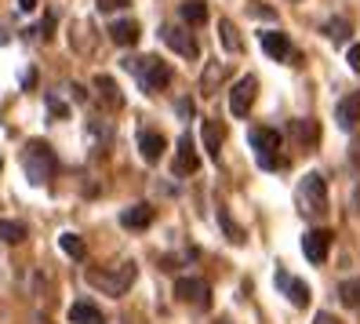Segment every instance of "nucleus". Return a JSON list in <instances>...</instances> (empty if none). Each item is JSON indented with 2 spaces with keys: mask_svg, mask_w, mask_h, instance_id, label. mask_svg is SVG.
Returning <instances> with one entry per match:
<instances>
[{
  "mask_svg": "<svg viewBox=\"0 0 360 324\" xmlns=\"http://www.w3.org/2000/svg\"><path fill=\"white\" fill-rule=\"evenodd\" d=\"M124 70H128L135 80H139V88L142 92H164L167 84H172V66L160 58V55H146V58H124Z\"/></svg>",
  "mask_w": 360,
  "mask_h": 324,
  "instance_id": "1",
  "label": "nucleus"
},
{
  "mask_svg": "<svg viewBox=\"0 0 360 324\" xmlns=\"http://www.w3.org/2000/svg\"><path fill=\"white\" fill-rule=\"evenodd\" d=\"M22 168H26V179H30L33 186H48L51 175H55V168H58V161H55V154H51L48 142L33 139V142H26V149H22Z\"/></svg>",
  "mask_w": 360,
  "mask_h": 324,
  "instance_id": "2",
  "label": "nucleus"
},
{
  "mask_svg": "<svg viewBox=\"0 0 360 324\" xmlns=\"http://www.w3.org/2000/svg\"><path fill=\"white\" fill-rule=\"evenodd\" d=\"M295 201H299V211L306 215V219H321V215L328 211V182H324L321 171H309V175L299 182Z\"/></svg>",
  "mask_w": 360,
  "mask_h": 324,
  "instance_id": "3",
  "label": "nucleus"
},
{
  "mask_svg": "<svg viewBox=\"0 0 360 324\" xmlns=\"http://www.w3.org/2000/svg\"><path fill=\"white\" fill-rule=\"evenodd\" d=\"M248 142H251V149H255V161H259L266 171L288 168V161H284V154H281V135L273 132V127H251Z\"/></svg>",
  "mask_w": 360,
  "mask_h": 324,
  "instance_id": "4",
  "label": "nucleus"
},
{
  "mask_svg": "<svg viewBox=\"0 0 360 324\" xmlns=\"http://www.w3.org/2000/svg\"><path fill=\"white\" fill-rule=\"evenodd\" d=\"M175 299L189 302V306L207 310L211 306V285H207L204 277H179L175 280Z\"/></svg>",
  "mask_w": 360,
  "mask_h": 324,
  "instance_id": "5",
  "label": "nucleus"
},
{
  "mask_svg": "<svg viewBox=\"0 0 360 324\" xmlns=\"http://www.w3.org/2000/svg\"><path fill=\"white\" fill-rule=\"evenodd\" d=\"M135 266L131 263H120V273L113 270V273H91V285L95 288H102L105 295H124L131 285H135Z\"/></svg>",
  "mask_w": 360,
  "mask_h": 324,
  "instance_id": "6",
  "label": "nucleus"
},
{
  "mask_svg": "<svg viewBox=\"0 0 360 324\" xmlns=\"http://www.w3.org/2000/svg\"><path fill=\"white\" fill-rule=\"evenodd\" d=\"M255 95H259V80L255 77H240L237 84H233V92H229V113L233 117H248Z\"/></svg>",
  "mask_w": 360,
  "mask_h": 324,
  "instance_id": "7",
  "label": "nucleus"
},
{
  "mask_svg": "<svg viewBox=\"0 0 360 324\" xmlns=\"http://www.w3.org/2000/svg\"><path fill=\"white\" fill-rule=\"evenodd\" d=\"M160 40H164V44L172 48L175 55H182V58H197V55H200L193 33L182 30V26H164V30H160Z\"/></svg>",
  "mask_w": 360,
  "mask_h": 324,
  "instance_id": "8",
  "label": "nucleus"
},
{
  "mask_svg": "<svg viewBox=\"0 0 360 324\" xmlns=\"http://www.w3.org/2000/svg\"><path fill=\"white\" fill-rule=\"evenodd\" d=\"M328 251H331V230H309L302 237V255L309 258L313 266H321L328 258Z\"/></svg>",
  "mask_w": 360,
  "mask_h": 324,
  "instance_id": "9",
  "label": "nucleus"
},
{
  "mask_svg": "<svg viewBox=\"0 0 360 324\" xmlns=\"http://www.w3.org/2000/svg\"><path fill=\"white\" fill-rule=\"evenodd\" d=\"M200 168V154L189 135L179 139V149H175V175H193V171Z\"/></svg>",
  "mask_w": 360,
  "mask_h": 324,
  "instance_id": "10",
  "label": "nucleus"
},
{
  "mask_svg": "<svg viewBox=\"0 0 360 324\" xmlns=\"http://www.w3.org/2000/svg\"><path fill=\"white\" fill-rule=\"evenodd\" d=\"M259 44H262V51H266L269 58H277V62H284V58L291 55V40H288V33H281V30H262V33H259Z\"/></svg>",
  "mask_w": 360,
  "mask_h": 324,
  "instance_id": "11",
  "label": "nucleus"
},
{
  "mask_svg": "<svg viewBox=\"0 0 360 324\" xmlns=\"http://www.w3.org/2000/svg\"><path fill=\"white\" fill-rule=\"evenodd\" d=\"M335 120H338V127H342V132H353L356 120H360V92L346 95L342 102L335 106Z\"/></svg>",
  "mask_w": 360,
  "mask_h": 324,
  "instance_id": "12",
  "label": "nucleus"
},
{
  "mask_svg": "<svg viewBox=\"0 0 360 324\" xmlns=\"http://www.w3.org/2000/svg\"><path fill=\"white\" fill-rule=\"evenodd\" d=\"M200 135H204V149H207V157H211V161H219V157H222V139H226V127H222L219 120H204Z\"/></svg>",
  "mask_w": 360,
  "mask_h": 324,
  "instance_id": "13",
  "label": "nucleus"
},
{
  "mask_svg": "<svg viewBox=\"0 0 360 324\" xmlns=\"http://www.w3.org/2000/svg\"><path fill=\"white\" fill-rule=\"evenodd\" d=\"M153 208L150 204H131V208H124V215H120V226L124 230H146L153 223Z\"/></svg>",
  "mask_w": 360,
  "mask_h": 324,
  "instance_id": "14",
  "label": "nucleus"
},
{
  "mask_svg": "<svg viewBox=\"0 0 360 324\" xmlns=\"http://www.w3.org/2000/svg\"><path fill=\"white\" fill-rule=\"evenodd\" d=\"M164 149H167L164 135H157V132H142V135H139V154H142L146 164H157V161L164 157Z\"/></svg>",
  "mask_w": 360,
  "mask_h": 324,
  "instance_id": "15",
  "label": "nucleus"
},
{
  "mask_svg": "<svg viewBox=\"0 0 360 324\" xmlns=\"http://www.w3.org/2000/svg\"><path fill=\"white\" fill-rule=\"evenodd\" d=\"M277 285L288 292V299L295 302V306H306V302H309V285H306V280H299V277H288L284 270H277Z\"/></svg>",
  "mask_w": 360,
  "mask_h": 324,
  "instance_id": "16",
  "label": "nucleus"
},
{
  "mask_svg": "<svg viewBox=\"0 0 360 324\" xmlns=\"http://www.w3.org/2000/svg\"><path fill=\"white\" fill-rule=\"evenodd\" d=\"M139 23H135V18H120V23H113L110 26V40H113V44H120V48H131L135 44V40H139Z\"/></svg>",
  "mask_w": 360,
  "mask_h": 324,
  "instance_id": "17",
  "label": "nucleus"
},
{
  "mask_svg": "<svg viewBox=\"0 0 360 324\" xmlns=\"http://www.w3.org/2000/svg\"><path fill=\"white\" fill-rule=\"evenodd\" d=\"M70 320H73V324H105L102 310L95 306V302H88V299L73 302V306H70Z\"/></svg>",
  "mask_w": 360,
  "mask_h": 324,
  "instance_id": "18",
  "label": "nucleus"
},
{
  "mask_svg": "<svg viewBox=\"0 0 360 324\" xmlns=\"http://www.w3.org/2000/svg\"><path fill=\"white\" fill-rule=\"evenodd\" d=\"M179 15H182L186 26H204L207 23V4L204 0H186V4L179 8Z\"/></svg>",
  "mask_w": 360,
  "mask_h": 324,
  "instance_id": "19",
  "label": "nucleus"
},
{
  "mask_svg": "<svg viewBox=\"0 0 360 324\" xmlns=\"http://www.w3.org/2000/svg\"><path fill=\"white\" fill-rule=\"evenodd\" d=\"M291 135L302 146H316L321 142V127H316V120H291Z\"/></svg>",
  "mask_w": 360,
  "mask_h": 324,
  "instance_id": "20",
  "label": "nucleus"
},
{
  "mask_svg": "<svg viewBox=\"0 0 360 324\" xmlns=\"http://www.w3.org/2000/svg\"><path fill=\"white\" fill-rule=\"evenodd\" d=\"M222 77H226V62H207V70H204V77H200V92L211 95V92L222 84Z\"/></svg>",
  "mask_w": 360,
  "mask_h": 324,
  "instance_id": "21",
  "label": "nucleus"
},
{
  "mask_svg": "<svg viewBox=\"0 0 360 324\" xmlns=\"http://www.w3.org/2000/svg\"><path fill=\"white\" fill-rule=\"evenodd\" d=\"M219 33H222V48H226V51H233V55L244 51V40H240L237 26H233L229 18H222V23H219Z\"/></svg>",
  "mask_w": 360,
  "mask_h": 324,
  "instance_id": "22",
  "label": "nucleus"
},
{
  "mask_svg": "<svg viewBox=\"0 0 360 324\" xmlns=\"http://www.w3.org/2000/svg\"><path fill=\"white\" fill-rule=\"evenodd\" d=\"M0 241L22 244V241H26V226L18 223V219H0Z\"/></svg>",
  "mask_w": 360,
  "mask_h": 324,
  "instance_id": "23",
  "label": "nucleus"
},
{
  "mask_svg": "<svg viewBox=\"0 0 360 324\" xmlns=\"http://www.w3.org/2000/svg\"><path fill=\"white\" fill-rule=\"evenodd\" d=\"M95 88L102 92V99L110 102V106H120V102H124V99H120V88H117V80H113V77H105V73H102V77H95Z\"/></svg>",
  "mask_w": 360,
  "mask_h": 324,
  "instance_id": "24",
  "label": "nucleus"
},
{
  "mask_svg": "<svg viewBox=\"0 0 360 324\" xmlns=\"http://www.w3.org/2000/svg\"><path fill=\"white\" fill-rule=\"evenodd\" d=\"M58 248L66 251L70 258H84V255H88V248H84V241H80L77 233H62L58 237Z\"/></svg>",
  "mask_w": 360,
  "mask_h": 324,
  "instance_id": "25",
  "label": "nucleus"
},
{
  "mask_svg": "<svg viewBox=\"0 0 360 324\" xmlns=\"http://www.w3.org/2000/svg\"><path fill=\"white\" fill-rule=\"evenodd\" d=\"M338 299H342L346 306H360V277L342 280V288H338Z\"/></svg>",
  "mask_w": 360,
  "mask_h": 324,
  "instance_id": "26",
  "label": "nucleus"
},
{
  "mask_svg": "<svg viewBox=\"0 0 360 324\" xmlns=\"http://www.w3.org/2000/svg\"><path fill=\"white\" fill-rule=\"evenodd\" d=\"M324 33L335 40V44H346V40H349V23H346V18H331V23L324 26Z\"/></svg>",
  "mask_w": 360,
  "mask_h": 324,
  "instance_id": "27",
  "label": "nucleus"
},
{
  "mask_svg": "<svg viewBox=\"0 0 360 324\" xmlns=\"http://www.w3.org/2000/svg\"><path fill=\"white\" fill-rule=\"evenodd\" d=\"M219 219H222V230L229 233V241H233V244H244V233H240V226H233L226 211H219Z\"/></svg>",
  "mask_w": 360,
  "mask_h": 324,
  "instance_id": "28",
  "label": "nucleus"
},
{
  "mask_svg": "<svg viewBox=\"0 0 360 324\" xmlns=\"http://www.w3.org/2000/svg\"><path fill=\"white\" fill-rule=\"evenodd\" d=\"M124 8H128V0H98V11H105V15L124 11Z\"/></svg>",
  "mask_w": 360,
  "mask_h": 324,
  "instance_id": "29",
  "label": "nucleus"
},
{
  "mask_svg": "<svg viewBox=\"0 0 360 324\" xmlns=\"http://www.w3.org/2000/svg\"><path fill=\"white\" fill-rule=\"evenodd\" d=\"M48 113H51V117H66L70 110H66V102H58L55 95H48Z\"/></svg>",
  "mask_w": 360,
  "mask_h": 324,
  "instance_id": "30",
  "label": "nucleus"
},
{
  "mask_svg": "<svg viewBox=\"0 0 360 324\" xmlns=\"http://www.w3.org/2000/svg\"><path fill=\"white\" fill-rule=\"evenodd\" d=\"M179 117L182 120H193V102H189V99H179Z\"/></svg>",
  "mask_w": 360,
  "mask_h": 324,
  "instance_id": "31",
  "label": "nucleus"
},
{
  "mask_svg": "<svg viewBox=\"0 0 360 324\" xmlns=\"http://www.w3.org/2000/svg\"><path fill=\"white\" fill-rule=\"evenodd\" d=\"M346 62H349V70H353V73H360V44L349 48V58H346Z\"/></svg>",
  "mask_w": 360,
  "mask_h": 324,
  "instance_id": "32",
  "label": "nucleus"
},
{
  "mask_svg": "<svg viewBox=\"0 0 360 324\" xmlns=\"http://www.w3.org/2000/svg\"><path fill=\"white\" fill-rule=\"evenodd\" d=\"M18 8H22V11H37L40 0H18Z\"/></svg>",
  "mask_w": 360,
  "mask_h": 324,
  "instance_id": "33",
  "label": "nucleus"
},
{
  "mask_svg": "<svg viewBox=\"0 0 360 324\" xmlns=\"http://www.w3.org/2000/svg\"><path fill=\"white\" fill-rule=\"evenodd\" d=\"M313 324H338V320H335L331 313H316V320H313Z\"/></svg>",
  "mask_w": 360,
  "mask_h": 324,
  "instance_id": "34",
  "label": "nucleus"
},
{
  "mask_svg": "<svg viewBox=\"0 0 360 324\" xmlns=\"http://www.w3.org/2000/svg\"><path fill=\"white\" fill-rule=\"evenodd\" d=\"M219 324H226V320H219Z\"/></svg>",
  "mask_w": 360,
  "mask_h": 324,
  "instance_id": "35",
  "label": "nucleus"
}]
</instances>
